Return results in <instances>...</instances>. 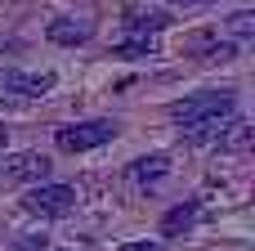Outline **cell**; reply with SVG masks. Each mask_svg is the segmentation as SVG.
I'll return each instance as SVG.
<instances>
[{"mask_svg": "<svg viewBox=\"0 0 255 251\" xmlns=\"http://www.w3.org/2000/svg\"><path fill=\"white\" fill-rule=\"evenodd\" d=\"M54 72H9L4 76V90L9 94H18V99H40V94H49L54 90Z\"/></svg>", "mask_w": 255, "mask_h": 251, "instance_id": "5b68a950", "label": "cell"}, {"mask_svg": "<svg viewBox=\"0 0 255 251\" xmlns=\"http://www.w3.org/2000/svg\"><path fill=\"white\" fill-rule=\"evenodd\" d=\"M233 112H238L233 90H202V94H188V99L170 103V121H179V126H193V121H206V117H233Z\"/></svg>", "mask_w": 255, "mask_h": 251, "instance_id": "6da1fadb", "label": "cell"}, {"mask_svg": "<svg viewBox=\"0 0 255 251\" xmlns=\"http://www.w3.org/2000/svg\"><path fill=\"white\" fill-rule=\"evenodd\" d=\"M220 144H224L229 153H247V148L255 144L251 121H229V126H224V135H220Z\"/></svg>", "mask_w": 255, "mask_h": 251, "instance_id": "30bf717a", "label": "cell"}, {"mask_svg": "<svg viewBox=\"0 0 255 251\" xmlns=\"http://www.w3.org/2000/svg\"><path fill=\"white\" fill-rule=\"evenodd\" d=\"M170 27V13H134V22H130V31H139V36H157V31H166Z\"/></svg>", "mask_w": 255, "mask_h": 251, "instance_id": "8fae6325", "label": "cell"}, {"mask_svg": "<svg viewBox=\"0 0 255 251\" xmlns=\"http://www.w3.org/2000/svg\"><path fill=\"white\" fill-rule=\"evenodd\" d=\"M45 251H63V247H45Z\"/></svg>", "mask_w": 255, "mask_h": 251, "instance_id": "e0dca14e", "label": "cell"}, {"mask_svg": "<svg viewBox=\"0 0 255 251\" xmlns=\"http://www.w3.org/2000/svg\"><path fill=\"white\" fill-rule=\"evenodd\" d=\"M229 31H233V36H255V13L251 9H238V13L229 18Z\"/></svg>", "mask_w": 255, "mask_h": 251, "instance_id": "4fadbf2b", "label": "cell"}, {"mask_svg": "<svg viewBox=\"0 0 255 251\" xmlns=\"http://www.w3.org/2000/svg\"><path fill=\"white\" fill-rule=\"evenodd\" d=\"M157 54V40L152 36H134V40H121L117 45V58H152Z\"/></svg>", "mask_w": 255, "mask_h": 251, "instance_id": "7c38bea8", "label": "cell"}, {"mask_svg": "<svg viewBox=\"0 0 255 251\" xmlns=\"http://www.w3.org/2000/svg\"><path fill=\"white\" fill-rule=\"evenodd\" d=\"M22 207H27L31 216L58 220V216H67V211L76 207V189H72V184H36V189L22 198Z\"/></svg>", "mask_w": 255, "mask_h": 251, "instance_id": "3957f363", "label": "cell"}, {"mask_svg": "<svg viewBox=\"0 0 255 251\" xmlns=\"http://www.w3.org/2000/svg\"><path fill=\"white\" fill-rule=\"evenodd\" d=\"M170 9H202V4H215V0H166Z\"/></svg>", "mask_w": 255, "mask_h": 251, "instance_id": "9a60e30c", "label": "cell"}, {"mask_svg": "<svg viewBox=\"0 0 255 251\" xmlns=\"http://www.w3.org/2000/svg\"><path fill=\"white\" fill-rule=\"evenodd\" d=\"M126 175H130L134 184H143V189H148V184H161V180L170 175V157H166V153H148V157H134V162L126 166Z\"/></svg>", "mask_w": 255, "mask_h": 251, "instance_id": "52a82bcc", "label": "cell"}, {"mask_svg": "<svg viewBox=\"0 0 255 251\" xmlns=\"http://www.w3.org/2000/svg\"><path fill=\"white\" fill-rule=\"evenodd\" d=\"M117 251H161V243H126V247H117Z\"/></svg>", "mask_w": 255, "mask_h": 251, "instance_id": "2e32d148", "label": "cell"}, {"mask_svg": "<svg viewBox=\"0 0 255 251\" xmlns=\"http://www.w3.org/2000/svg\"><path fill=\"white\" fill-rule=\"evenodd\" d=\"M45 36H49L54 45H85V40L94 36V22H90V18H54V22L45 27Z\"/></svg>", "mask_w": 255, "mask_h": 251, "instance_id": "8992f818", "label": "cell"}, {"mask_svg": "<svg viewBox=\"0 0 255 251\" xmlns=\"http://www.w3.org/2000/svg\"><path fill=\"white\" fill-rule=\"evenodd\" d=\"M49 157L45 153H18V157H9V180H18V184H49Z\"/></svg>", "mask_w": 255, "mask_h": 251, "instance_id": "277c9868", "label": "cell"}, {"mask_svg": "<svg viewBox=\"0 0 255 251\" xmlns=\"http://www.w3.org/2000/svg\"><path fill=\"white\" fill-rule=\"evenodd\" d=\"M233 117H206V121H193V126H179V135L188 139V144H220V135H224V126H229Z\"/></svg>", "mask_w": 255, "mask_h": 251, "instance_id": "ba28073f", "label": "cell"}, {"mask_svg": "<svg viewBox=\"0 0 255 251\" xmlns=\"http://www.w3.org/2000/svg\"><path fill=\"white\" fill-rule=\"evenodd\" d=\"M112 135H117V121L99 117V121H76V126H63V130H54V144H58L63 153H90V148L108 144Z\"/></svg>", "mask_w": 255, "mask_h": 251, "instance_id": "7a4b0ae2", "label": "cell"}, {"mask_svg": "<svg viewBox=\"0 0 255 251\" xmlns=\"http://www.w3.org/2000/svg\"><path fill=\"white\" fill-rule=\"evenodd\" d=\"M193 225H197V202H184V207L166 211V220H161V234H166V238H175V234H184V229H193Z\"/></svg>", "mask_w": 255, "mask_h": 251, "instance_id": "9c48e42d", "label": "cell"}, {"mask_svg": "<svg viewBox=\"0 0 255 251\" xmlns=\"http://www.w3.org/2000/svg\"><path fill=\"white\" fill-rule=\"evenodd\" d=\"M238 58V45L233 40H224V45H211L206 54H202V63H233Z\"/></svg>", "mask_w": 255, "mask_h": 251, "instance_id": "5bb4252c", "label": "cell"}]
</instances>
